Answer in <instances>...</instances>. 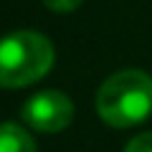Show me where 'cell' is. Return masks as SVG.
Returning a JSON list of instances; mask_svg holds the SVG:
<instances>
[{"mask_svg": "<svg viewBox=\"0 0 152 152\" xmlns=\"http://www.w3.org/2000/svg\"><path fill=\"white\" fill-rule=\"evenodd\" d=\"M96 112L117 129L145 122L152 114V76L140 69L112 74L96 91Z\"/></svg>", "mask_w": 152, "mask_h": 152, "instance_id": "cell-1", "label": "cell"}, {"mask_svg": "<svg viewBox=\"0 0 152 152\" xmlns=\"http://www.w3.org/2000/svg\"><path fill=\"white\" fill-rule=\"evenodd\" d=\"M53 43L43 33L15 31L0 41V89H20L43 79L53 66Z\"/></svg>", "mask_w": 152, "mask_h": 152, "instance_id": "cell-2", "label": "cell"}, {"mask_svg": "<svg viewBox=\"0 0 152 152\" xmlns=\"http://www.w3.org/2000/svg\"><path fill=\"white\" fill-rule=\"evenodd\" d=\"M74 119V102L58 89L38 91L23 104V122L36 132H61Z\"/></svg>", "mask_w": 152, "mask_h": 152, "instance_id": "cell-3", "label": "cell"}, {"mask_svg": "<svg viewBox=\"0 0 152 152\" xmlns=\"http://www.w3.org/2000/svg\"><path fill=\"white\" fill-rule=\"evenodd\" d=\"M0 152H36V142L26 127L3 122L0 124Z\"/></svg>", "mask_w": 152, "mask_h": 152, "instance_id": "cell-4", "label": "cell"}, {"mask_svg": "<svg viewBox=\"0 0 152 152\" xmlns=\"http://www.w3.org/2000/svg\"><path fill=\"white\" fill-rule=\"evenodd\" d=\"M124 152H152V132H142V134L132 137Z\"/></svg>", "mask_w": 152, "mask_h": 152, "instance_id": "cell-5", "label": "cell"}, {"mask_svg": "<svg viewBox=\"0 0 152 152\" xmlns=\"http://www.w3.org/2000/svg\"><path fill=\"white\" fill-rule=\"evenodd\" d=\"M84 0H43V5L53 13H71L81 5Z\"/></svg>", "mask_w": 152, "mask_h": 152, "instance_id": "cell-6", "label": "cell"}]
</instances>
